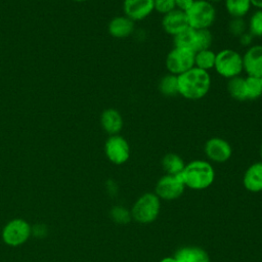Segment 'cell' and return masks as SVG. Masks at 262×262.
Here are the masks:
<instances>
[{"label":"cell","mask_w":262,"mask_h":262,"mask_svg":"<svg viewBox=\"0 0 262 262\" xmlns=\"http://www.w3.org/2000/svg\"><path fill=\"white\" fill-rule=\"evenodd\" d=\"M178 77L179 95L188 100H199L205 97L211 88V75L195 67Z\"/></svg>","instance_id":"cell-1"},{"label":"cell","mask_w":262,"mask_h":262,"mask_svg":"<svg viewBox=\"0 0 262 262\" xmlns=\"http://www.w3.org/2000/svg\"><path fill=\"white\" fill-rule=\"evenodd\" d=\"M180 176L189 188L205 189L213 183L215 171L208 161L193 160L185 165Z\"/></svg>","instance_id":"cell-2"},{"label":"cell","mask_w":262,"mask_h":262,"mask_svg":"<svg viewBox=\"0 0 262 262\" xmlns=\"http://www.w3.org/2000/svg\"><path fill=\"white\" fill-rule=\"evenodd\" d=\"M185 13L188 26L195 30L210 29L217 16L215 5L208 0H194Z\"/></svg>","instance_id":"cell-3"},{"label":"cell","mask_w":262,"mask_h":262,"mask_svg":"<svg viewBox=\"0 0 262 262\" xmlns=\"http://www.w3.org/2000/svg\"><path fill=\"white\" fill-rule=\"evenodd\" d=\"M214 70L219 76L227 80L241 76L244 72L243 55L234 49H222L216 53Z\"/></svg>","instance_id":"cell-4"},{"label":"cell","mask_w":262,"mask_h":262,"mask_svg":"<svg viewBox=\"0 0 262 262\" xmlns=\"http://www.w3.org/2000/svg\"><path fill=\"white\" fill-rule=\"evenodd\" d=\"M31 233L32 227L25 219L14 218L5 224L1 236L7 246L18 247L30 238Z\"/></svg>","instance_id":"cell-5"},{"label":"cell","mask_w":262,"mask_h":262,"mask_svg":"<svg viewBox=\"0 0 262 262\" xmlns=\"http://www.w3.org/2000/svg\"><path fill=\"white\" fill-rule=\"evenodd\" d=\"M168 73L179 76L194 67V52L187 48L173 47L166 56Z\"/></svg>","instance_id":"cell-6"},{"label":"cell","mask_w":262,"mask_h":262,"mask_svg":"<svg viewBox=\"0 0 262 262\" xmlns=\"http://www.w3.org/2000/svg\"><path fill=\"white\" fill-rule=\"evenodd\" d=\"M160 212V200L155 193H145L134 204L131 214L139 223H150L156 220Z\"/></svg>","instance_id":"cell-7"},{"label":"cell","mask_w":262,"mask_h":262,"mask_svg":"<svg viewBox=\"0 0 262 262\" xmlns=\"http://www.w3.org/2000/svg\"><path fill=\"white\" fill-rule=\"evenodd\" d=\"M104 154L113 164L122 165L130 157V145L122 135H110L104 143Z\"/></svg>","instance_id":"cell-8"},{"label":"cell","mask_w":262,"mask_h":262,"mask_svg":"<svg viewBox=\"0 0 262 262\" xmlns=\"http://www.w3.org/2000/svg\"><path fill=\"white\" fill-rule=\"evenodd\" d=\"M184 183L180 175H169L163 176L156 185V194L159 199L164 200H175L179 198L184 190Z\"/></svg>","instance_id":"cell-9"},{"label":"cell","mask_w":262,"mask_h":262,"mask_svg":"<svg viewBox=\"0 0 262 262\" xmlns=\"http://www.w3.org/2000/svg\"><path fill=\"white\" fill-rule=\"evenodd\" d=\"M204 151L210 161L214 163H224L230 159L232 147L224 138L211 137L206 141Z\"/></svg>","instance_id":"cell-10"},{"label":"cell","mask_w":262,"mask_h":262,"mask_svg":"<svg viewBox=\"0 0 262 262\" xmlns=\"http://www.w3.org/2000/svg\"><path fill=\"white\" fill-rule=\"evenodd\" d=\"M123 12L134 23L143 20L154 12V0H124Z\"/></svg>","instance_id":"cell-11"},{"label":"cell","mask_w":262,"mask_h":262,"mask_svg":"<svg viewBox=\"0 0 262 262\" xmlns=\"http://www.w3.org/2000/svg\"><path fill=\"white\" fill-rule=\"evenodd\" d=\"M243 64L247 76L258 78L262 76V44H254L248 47L243 54Z\"/></svg>","instance_id":"cell-12"},{"label":"cell","mask_w":262,"mask_h":262,"mask_svg":"<svg viewBox=\"0 0 262 262\" xmlns=\"http://www.w3.org/2000/svg\"><path fill=\"white\" fill-rule=\"evenodd\" d=\"M188 27V20L184 11L175 8L171 12L163 15L162 28L168 35L172 37L176 36Z\"/></svg>","instance_id":"cell-13"},{"label":"cell","mask_w":262,"mask_h":262,"mask_svg":"<svg viewBox=\"0 0 262 262\" xmlns=\"http://www.w3.org/2000/svg\"><path fill=\"white\" fill-rule=\"evenodd\" d=\"M135 30V23L126 15H118L113 17L108 25V34L117 39H124L133 34Z\"/></svg>","instance_id":"cell-14"},{"label":"cell","mask_w":262,"mask_h":262,"mask_svg":"<svg viewBox=\"0 0 262 262\" xmlns=\"http://www.w3.org/2000/svg\"><path fill=\"white\" fill-rule=\"evenodd\" d=\"M100 125L108 135L119 134L124 126L123 117L118 110L106 108L100 115Z\"/></svg>","instance_id":"cell-15"},{"label":"cell","mask_w":262,"mask_h":262,"mask_svg":"<svg viewBox=\"0 0 262 262\" xmlns=\"http://www.w3.org/2000/svg\"><path fill=\"white\" fill-rule=\"evenodd\" d=\"M245 187L253 192L262 190V162L254 163L245 172L244 175Z\"/></svg>","instance_id":"cell-16"},{"label":"cell","mask_w":262,"mask_h":262,"mask_svg":"<svg viewBox=\"0 0 262 262\" xmlns=\"http://www.w3.org/2000/svg\"><path fill=\"white\" fill-rule=\"evenodd\" d=\"M198 40H199L198 30L188 27L184 31L180 32L179 34L173 37V44L175 47L187 48L195 52L198 50Z\"/></svg>","instance_id":"cell-17"},{"label":"cell","mask_w":262,"mask_h":262,"mask_svg":"<svg viewBox=\"0 0 262 262\" xmlns=\"http://www.w3.org/2000/svg\"><path fill=\"white\" fill-rule=\"evenodd\" d=\"M174 258L177 262H209L208 254L196 247H184L179 249Z\"/></svg>","instance_id":"cell-18"},{"label":"cell","mask_w":262,"mask_h":262,"mask_svg":"<svg viewBox=\"0 0 262 262\" xmlns=\"http://www.w3.org/2000/svg\"><path fill=\"white\" fill-rule=\"evenodd\" d=\"M226 12L231 18H244L251 10L250 0H223Z\"/></svg>","instance_id":"cell-19"},{"label":"cell","mask_w":262,"mask_h":262,"mask_svg":"<svg viewBox=\"0 0 262 262\" xmlns=\"http://www.w3.org/2000/svg\"><path fill=\"white\" fill-rule=\"evenodd\" d=\"M227 91L229 95L238 101L248 100L246 79L242 76H236L227 81Z\"/></svg>","instance_id":"cell-20"},{"label":"cell","mask_w":262,"mask_h":262,"mask_svg":"<svg viewBox=\"0 0 262 262\" xmlns=\"http://www.w3.org/2000/svg\"><path fill=\"white\" fill-rule=\"evenodd\" d=\"M162 167L169 175H180L185 167V164L180 156L174 152H169L163 157Z\"/></svg>","instance_id":"cell-21"},{"label":"cell","mask_w":262,"mask_h":262,"mask_svg":"<svg viewBox=\"0 0 262 262\" xmlns=\"http://www.w3.org/2000/svg\"><path fill=\"white\" fill-rule=\"evenodd\" d=\"M216 52L211 48L203 49L194 52V67L203 71L209 72L214 70Z\"/></svg>","instance_id":"cell-22"},{"label":"cell","mask_w":262,"mask_h":262,"mask_svg":"<svg viewBox=\"0 0 262 262\" xmlns=\"http://www.w3.org/2000/svg\"><path fill=\"white\" fill-rule=\"evenodd\" d=\"M159 90L162 95L166 97H173L179 95L178 92V77L176 75L167 73L159 82Z\"/></svg>","instance_id":"cell-23"},{"label":"cell","mask_w":262,"mask_h":262,"mask_svg":"<svg viewBox=\"0 0 262 262\" xmlns=\"http://www.w3.org/2000/svg\"><path fill=\"white\" fill-rule=\"evenodd\" d=\"M247 31L255 38L262 37V9H256L249 17Z\"/></svg>","instance_id":"cell-24"},{"label":"cell","mask_w":262,"mask_h":262,"mask_svg":"<svg viewBox=\"0 0 262 262\" xmlns=\"http://www.w3.org/2000/svg\"><path fill=\"white\" fill-rule=\"evenodd\" d=\"M246 87H247V97L248 100H255L262 96V83L260 78L254 76H247Z\"/></svg>","instance_id":"cell-25"},{"label":"cell","mask_w":262,"mask_h":262,"mask_svg":"<svg viewBox=\"0 0 262 262\" xmlns=\"http://www.w3.org/2000/svg\"><path fill=\"white\" fill-rule=\"evenodd\" d=\"M198 33H199V40H198L196 51L210 48L213 42V35L211 31L209 29H203V30H198Z\"/></svg>","instance_id":"cell-26"},{"label":"cell","mask_w":262,"mask_h":262,"mask_svg":"<svg viewBox=\"0 0 262 262\" xmlns=\"http://www.w3.org/2000/svg\"><path fill=\"white\" fill-rule=\"evenodd\" d=\"M228 31L231 35L238 38L247 31V23L244 18H231L228 24Z\"/></svg>","instance_id":"cell-27"},{"label":"cell","mask_w":262,"mask_h":262,"mask_svg":"<svg viewBox=\"0 0 262 262\" xmlns=\"http://www.w3.org/2000/svg\"><path fill=\"white\" fill-rule=\"evenodd\" d=\"M176 8L174 0H154V11L165 15Z\"/></svg>","instance_id":"cell-28"},{"label":"cell","mask_w":262,"mask_h":262,"mask_svg":"<svg viewBox=\"0 0 262 262\" xmlns=\"http://www.w3.org/2000/svg\"><path fill=\"white\" fill-rule=\"evenodd\" d=\"M174 1H175L176 8L184 12H186L194 2V0H174Z\"/></svg>","instance_id":"cell-29"},{"label":"cell","mask_w":262,"mask_h":262,"mask_svg":"<svg viewBox=\"0 0 262 262\" xmlns=\"http://www.w3.org/2000/svg\"><path fill=\"white\" fill-rule=\"evenodd\" d=\"M253 39H254V37H253L248 31H246L244 34H242V35L238 37L239 43H241L242 45L248 46V47H250V46L252 45Z\"/></svg>","instance_id":"cell-30"},{"label":"cell","mask_w":262,"mask_h":262,"mask_svg":"<svg viewBox=\"0 0 262 262\" xmlns=\"http://www.w3.org/2000/svg\"><path fill=\"white\" fill-rule=\"evenodd\" d=\"M252 6L256 7L257 9H262V0H250Z\"/></svg>","instance_id":"cell-31"},{"label":"cell","mask_w":262,"mask_h":262,"mask_svg":"<svg viewBox=\"0 0 262 262\" xmlns=\"http://www.w3.org/2000/svg\"><path fill=\"white\" fill-rule=\"evenodd\" d=\"M160 262H177V260L174 257H167L162 259Z\"/></svg>","instance_id":"cell-32"},{"label":"cell","mask_w":262,"mask_h":262,"mask_svg":"<svg viewBox=\"0 0 262 262\" xmlns=\"http://www.w3.org/2000/svg\"><path fill=\"white\" fill-rule=\"evenodd\" d=\"M208 1H210L211 3H217V2H221V1H223V0H208Z\"/></svg>","instance_id":"cell-33"},{"label":"cell","mask_w":262,"mask_h":262,"mask_svg":"<svg viewBox=\"0 0 262 262\" xmlns=\"http://www.w3.org/2000/svg\"><path fill=\"white\" fill-rule=\"evenodd\" d=\"M260 155H261V158H262V144H261V147H260Z\"/></svg>","instance_id":"cell-34"},{"label":"cell","mask_w":262,"mask_h":262,"mask_svg":"<svg viewBox=\"0 0 262 262\" xmlns=\"http://www.w3.org/2000/svg\"><path fill=\"white\" fill-rule=\"evenodd\" d=\"M74 1H77V2H84V1H87V0H74Z\"/></svg>","instance_id":"cell-35"},{"label":"cell","mask_w":262,"mask_h":262,"mask_svg":"<svg viewBox=\"0 0 262 262\" xmlns=\"http://www.w3.org/2000/svg\"><path fill=\"white\" fill-rule=\"evenodd\" d=\"M260 80H261V83H262V76L260 77Z\"/></svg>","instance_id":"cell-36"}]
</instances>
